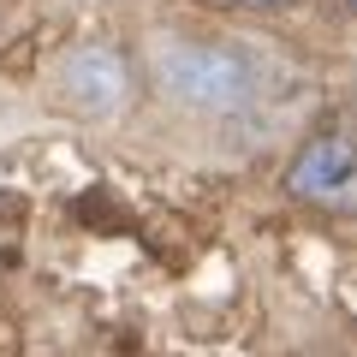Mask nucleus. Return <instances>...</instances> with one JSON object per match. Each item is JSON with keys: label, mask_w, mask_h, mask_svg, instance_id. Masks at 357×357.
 <instances>
[{"label": "nucleus", "mask_w": 357, "mask_h": 357, "mask_svg": "<svg viewBox=\"0 0 357 357\" xmlns=\"http://www.w3.org/2000/svg\"><path fill=\"white\" fill-rule=\"evenodd\" d=\"M286 191L292 197H310V203H328V208H345L351 203V137L340 126H328L321 137H310L298 149L292 173H286Z\"/></svg>", "instance_id": "obj_3"}, {"label": "nucleus", "mask_w": 357, "mask_h": 357, "mask_svg": "<svg viewBox=\"0 0 357 357\" xmlns=\"http://www.w3.org/2000/svg\"><path fill=\"white\" fill-rule=\"evenodd\" d=\"M244 6H292V0H244Z\"/></svg>", "instance_id": "obj_4"}, {"label": "nucleus", "mask_w": 357, "mask_h": 357, "mask_svg": "<svg viewBox=\"0 0 357 357\" xmlns=\"http://www.w3.org/2000/svg\"><path fill=\"white\" fill-rule=\"evenodd\" d=\"M155 77L173 102L197 107V114H238L262 89V72L238 48L203 42V36H167L155 48Z\"/></svg>", "instance_id": "obj_1"}, {"label": "nucleus", "mask_w": 357, "mask_h": 357, "mask_svg": "<svg viewBox=\"0 0 357 357\" xmlns=\"http://www.w3.org/2000/svg\"><path fill=\"white\" fill-rule=\"evenodd\" d=\"M66 96H72V107H84V114H96V119L119 114V107L131 102V60H126V48H114V42L77 48L72 60H66Z\"/></svg>", "instance_id": "obj_2"}, {"label": "nucleus", "mask_w": 357, "mask_h": 357, "mask_svg": "<svg viewBox=\"0 0 357 357\" xmlns=\"http://www.w3.org/2000/svg\"><path fill=\"white\" fill-rule=\"evenodd\" d=\"M340 6H351V0H340Z\"/></svg>", "instance_id": "obj_5"}]
</instances>
